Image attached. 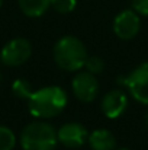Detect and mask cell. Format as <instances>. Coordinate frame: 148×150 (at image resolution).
<instances>
[{"mask_svg": "<svg viewBox=\"0 0 148 150\" xmlns=\"http://www.w3.org/2000/svg\"><path fill=\"white\" fill-rule=\"evenodd\" d=\"M68 102L65 91L60 86H45L34 91L28 99V109L35 118H52L61 114Z\"/></svg>", "mask_w": 148, "mask_h": 150, "instance_id": "1", "label": "cell"}, {"mask_svg": "<svg viewBox=\"0 0 148 150\" xmlns=\"http://www.w3.org/2000/svg\"><path fill=\"white\" fill-rule=\"evenodd\" d=\"M87 57L89 54L84 44L76 37H62L54 45V60L62 70L77 71L83 69Z\"/></svg>", "mask_w": 148, "mask_h": 150, "instance_id": "2", "label": "cell"}, {"mask_svg": "<svg viewBox=\"0 0 148 150\" xmlns=\"http://www.w3.org/2000/svg\"><path fill=\"white\" fill-rule=\"evenodd\" d=\"M58 143L55 128L44 121L28 124L20 133L23 150H54Z\"/></svg>", "mask_w": 148, "mask_h": 150, "instance_id": "3", "label": "cell"}, {"mask_svg": "<svg viewBox=\"0 0 148 150\" xmlns=\"http://www.w3.org/2000/svg\"><path fill=\"white\" fill-rule=\"evenodd\" d=\"M118 82L128 89L134 99L142 105H148V61L140 64L129 74L119 77Z\"/></svg>", "mask_w": 148, "mask_h": 150, "instance_id": "4", "label": "cell"}, {"mask_svg": "<svg viewBox=\"0 0 148 150\" xmlns=\"http://www.w3.org/2000/svg\"><path fill=\"white\" fill-rule=\"evenodd\" d=\"M32 45L26 38H13L3 45L0 51V60L7 67H18L29 60Z\"/></svg>", "mask_w": 148, "mask_h": 150, "instance_id": "5", "label": "cell"}, {"mask_svg": "<svg viewBox=\"0 0 148 150\" xmlns=\"http://www.w3.org/2000/svg\"><path fill=\"white\" fill-rule=\"evenodd\" d=\"M141 28L140 15L134 9H125L113 19V32L121 40H132L138 35Z\"/></svg>", "mask_w": 148, "mask_h": 150, "instance_id": "6", "label": "cell"}, {"mask_svg": "<svg viewBox=\"0 0 148 150\" xmlns=\"http://www.w3.org/2000/svg\"><path fill=\"white\" fill-rule=\"evenodd\" d=\"M71 88L74 92V96L80 102H92L99 95V82L95 74L89 71L77 73L71 82Z\"/></svg>", "mask_w": 148, "mask_h": 150, "instance_id": "7", "label": "cell"}, {"mask_svg": "<svg viewBox=\"0 0 148 150\" xmlns=\"http://www.w3.org/2000/svg\"><path fill=\"white\" fill-rule=\"evenodd\" d=\"M57 139L65 147L77 149V147H81L89 140V131L80 122H67L58 128Z\"/></svg>", "mask_w": 148, "mask_h": 150, "instance_id": "8", "label": "cell"}, {"mask_svg": "<svg viewBox=\"0 0 148 150\" xmlns=\"http://www.w3.org/2000/svg\"><path fill=\"white\" fill-rule=\"evenodd\" d=\"M102 111L103 114L110 118V120H116L119 118L126 106H128V96L121 89H113V91H109L107 93H105V96L102 98Z\"/></svg>", "mask_w": 148, "mask_h": 150, "instance_id": "9", "label": "cell"}, {"mask_svg": "<svg viewBox=\"0 0 148 150\" xmlns=\"http://www.w3.org/2000/svg\"><path fill=\"white\" fill-rule=\"evenodd\" d=\"M89 144L93 150H113L116 146V139L112 131L99 128L89 134Z\"/></svg>", "mask_w": 148, "mask_h": 150, "instance_id": "10", "label": "cell"}, {"mask_svg": "<svg viewBox=\"0 0 148 150\" xmlns=\"http://www.w3.org/2000/svg\"><path fill=\"white\" fill-rule=\"evenodd\" d=\"M18 3L28 18H39L51 7V0H18Z\"/></svg>", "mask_w": 148, "mask_h": 150, "instance_id": "11", "label": "cell"}, {"mask_svg": "<svg viewBox=\"0 0 148 150\" xmlns=\"http://www.w3.org/2000/svg\"><path fill=\"white\" fill-rule=\"evenodd\" d=\"M12 92L16 98L19 99H29V96L32 95L34 89L31 86V83L25 79H16L13 83H12Z\"/></svg>", "mask_w": 148, "mask_h": 150, "instance_id": "12", "label": "cell"}, {"mask_svg": "<svg viewBox=\"0 0 148 150\" xmlns=\"http://www.w3.org/2000/svg\"><path fill=\"white\" fill-rule=\"evenodd\" d=\"M16 146L15 133L4 125H0V150H13Z\"/></svg>", "mask_w": 148, "mask_h": 150, "instance_id": "13", "label": "cell"}, {"mask_svg": "<svg viewBox=\"0 0 148 150\" xmlns=\"http://www.w3.org/2000/svg\"><path fill=\"white\" fill-rule=\"evenodd\" d=\"M77 6V0H51V7L61 13V15H67L71 13Z\"/></svg>", "mask_w": 148, "mask_h": 150, "instance_id": "14", "label": "cell"}, {"mask_svg": "<svg viewBox=\"0 0 148 150\" xmlns=\"http://www.w3.org/2000/svg\"><path fill=\"white\" fill-rule=\"evenodd\" d=\"M86 70L92 74H97V73H102L103 69H105V61L97 57V55H89L87 60H86V64H84Z\"/></svg>", "mask_w": 148, "mask_h": 150, "instance_id": "15", "label": "cell"}, {"mask_svg": "<svg viewBox=\"0 0 148 150\" xmlns=\"http://www.w3.org/2000/svg\"><path fill=\"white\" fill-rule=\"evenodd\" d=\"M132 9L142 16H148V0H132Z\"/></svg>", "mask_w": 148, "mask_h": 150, "instance_id": "16", "label": "cell"}, {"mask_svg": "<svg viewBox=\"0 0 148 150\" xmlns=\"http://www.w3.org/2000/svg\"><path fill=\"white\" fill-rule=\"evenodd\" d=\"M145 125H147V128H148V112L145 114Z\"/></svg>", "mask_w": 148, "mask_h": 150, "instance_id": "17", "label": "cell"}, {"mask_svg": "<svg viewBox=\"0 0 148 150\" xmlns=\"http://www.w3.org/2000/svg\"><path fill=\"white\" fill-rule=\"evenodd\" d=\"M1 4H3V0H0V7H1Z\"/></svg>", "mask_w": 148, "mask_h": 150, "instance_id": "18", "label": "cell"}, {"mask_svg": "<svg viewBox=\"0 0 148 150\" xmlns=\"http://www.w3.org/2000/svg\"><path fill=\"white\" fill-rule=\"evenodd\" d=\"M118 150H129V149H118Z\"/></svg>", "mask_w": 148, "mask_h": 150, "instance_id": "19", "label": "cell"}]
</instances>
